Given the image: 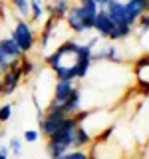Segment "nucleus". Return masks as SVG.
<instances>
[{
    "label": "nucleus",
    "mask_w": 149,
    "mask_h": 159,
    "mask_svg": "<svg viewBox=\"0 0 149 159\" xmlns=\"http://www.w3.org/2000/svg\"><path fill=\"white\" fill-rule=\"evenodd\" d=\"M64 117H66V116H62L60 111H44L42 119L38 121V131H40V135H44L46 139H48L50 135H54V133L60 129V125H62Z\"/></svg>",
    "instance_id": "7ed1b4c3"
},
{
    "label": "nucleus",
    "mask_w": 149,
    "mask_h": 159,
    "mask_svg": "<svg viewBox=\"0 0 149 159\" xmlns=\"http://www.w3.org/2000/svg\"><path fill=\"white\" fill-rule=\"evenodd\" d=\"M0 98H2V80H0Z\"/></svg>",
    "instance_id": "aec40b11"
},
{
    "label": "nucleus",
    "mask_w": 149,
    "mask_h": 159,
    "mask_svg": "<svg viewBox=\"0 0 149 159\" xmlns=\"http://www.w3.org/2000/svg\"><path fill=\"white\" fill-rule=\"evenodd\" d=\"M113 28H115V24L111 22V18L107 16L106 10H97L96 24H93V32H96V36H99L102 40H107L109 34L113 32Z\"/></svg>",
    "instance_id": "0eeeda50"
},
{
    "label": "nucleus",
    "mask_w": 149,
    "mask_h": 159,
    "mask_svg": "<svg viewBox=\"0 0 149 159\" xmlns=\"http://www.w3.org/2000/svg\"><path fill=\"white\" fill-rule=\"evenodd\" d=\"M30 2H42L44 4V0H30Z\"/></svg>",
    "instance_id": "412c9836"
},
{
    "label": "nucleus",
    "mask_w": 149,
    "mask_h": 159,
    "mask_svg": "<svg viewBox=\"0 0 149 159\" xmlns=\"http://www.w3.org/2000/svg\"><path fill=\"white\" fill-rule=\"evenodd\" d=\"M0 78H2V68H0Z\"/></svg>",
    "instance_id": "4be33fe9"
},
{
    "label": "nucleus",
    "mask_w": 149,
    "mask_h": 159,
    "mask_svg": "<svg viewBox=\"0 0 149 159\" xmlns=\"http://www.w3.org/2000/svg\"><path fill=\"white\" fill-rule=\"evenodd\" d=\"M40 137H42V135H40L38 129H26V131L22 133V139H24L26 143H38Z\"/></svg>",
    "instance_id": "f3484780"
},
{
    "label": "nucleus",
    "mask_w": 149,
    "mask_h": 159,
    "mask_svg": "<svg viewBox=\"0 0 149 159\" xmlns=\"http://www.w3.org/2000/svg\"><path fill=\"white\" fill-rule=\"evenodd\" d=\"M20 80H22V72L20 66L16 68H8L2 74V96H12L20 86Z\"/></svg>",
    "instance_id": "20e7f679"
},
{
    "label": "nucleus",
    "mask_w": 149,
    "mask_h": 159,
    "mask_svg": "<svg viewBox=\"0 0 149 159\" xmlns=\"http://www.w3.org/2000/svg\"><path fill=\"white\" fill-rule=\"evenodd\" d=\"M0 80H2V78H0Z\"/></svg>",
    "instance_id": "b1692460"
},
{
    "label": "nucleus",
    "mask_w": 149,
    "mask_h": 159,
    "mask_svg": "<svg viewBox=\"0 0 149 159\" xmlns=\"http://www.w3.org/2000/svg\"><path fill=\"white\" fill-rule=\"evenodd\" d=\"M8 64H10V58L2 52V50H0V68H2V74L8 70Z\"/></svg>",
    "instance_id": "a211bd4d"
},
{
    "label": "nucleus",
    "mask_w": 149,
    "mask_h": 159,
    "mask_svg": "<svg viewBox=\"0 0 149 159\" xmlns=\"http://www.w3.org/2000/svg\"><path fill=\"white\" fill-rule=\"evenodd\" d=\"M133 36V28L131 26H127V24H125V26H115V28H113V32L111 34H109V42H123V40H127V38H131Z\"/></svg>",
    "instance_id": "f8f14e48"
},
{
    "label": "nucleus",
    "mask_w": 149,
    "mask_h": 159,
    "mask_svg": "<svg viewBox=\"0 0 149 159\" xmlns=\"http://www.w3.org/2000/svg\"><path fill=\"white\" fill-rule=\"evenodd\" d=\"M107 12V16L111 18V22L115 24V26H125L127 24V14H125V4L121 2V0H109L107 6L102 8ZM129 26V24H127Z\"/></svg>",
    "instance_id": "423d86ee"
},
{
    "label": "nucleus",
    "mask_w": 149,
    "mask_h": 159,
    "mask_svg": "<svg viewBox=\"0 0 149 159\" xmlns=\"http://www.w3.org/2000/svg\"><path fill=\"white\" fill-rule=\"evenodd\" d=\"M0 50H2L6 56L12 60V58H20L22 56V52H20L18 44L12 40V36H6V38H0Z\"/></svg>",
    "instance_id": "9b49d317"
},
{
    "label": "nucleus",
    "mask_w": 149,
    "mask_h": 159,
    "mask_svg": "<svg viewBox=\"0 0 149 159\" xmlns=\"http://www.w3.org/2000/svg\"><path fill=\"white\" fill-rule=\"evenodd\" d=\"M10 36L12 40L18 44L20 52L22 54H30L36 46V40H38V34H34V26L28 22L26 18H14V26L10 30Z\"/></svg>",
    "instance_id": "f257e3e1"
},
{
    "label": "nucleus",
    "mask_w": 149,
    "mask_h": 159,
    "mask_svg": "<svg viewBox=\"0 0 149 159\" xmlns=\"http://www.w3.org/2000/svg\"><path fill=\"white\" fill-rule=\"evenodd\" d=\"M92 46L86 42V44H79V50L76 54V64H74V68H76V76H78V82H84V80L88 78L89 70H92L93 62H92Z\"/></svg>",
    "instance_id": "f03ea898"
},
{
    "label": "nucleus",
    "mask_w": 149,
    "mask_h": 159,
    "mask_svg": "<svg viewBox=\"0 0 149 159\" xmlns=\"http://www.w3.org/2000/svg\"><path fill=\"white\" fill-rule=\"evenodd\" d=\"M92 141H93L92 133H89L84 125H78L74 129V135H72V147L74 149H88L92 145Z\"/></svg>",
    "instance_id": "9d476101"
},
{
    "label": "nucleus",
    "mask_w": 149,
    "mask_h": 159,
    "mask_svg": "<svg viewBox=\"0 0 149 159\" xmlns=\"http://www.w3.org/2000/svg\"><path fill=\"white\" fill-rule=\"evenodd\" d=\"M70 6H72V2H70V0H50L48 6H44V12H48L50 16H54L56 20L62 22L64 16L68 14Z\"/></svg>",
    "instance_id": "1a4fd4ad"
},
{
    "label": "nucleus",
    "mask_w": 149,
    "mask_h": 159,
    "mask_svg": "<svg viewBox=\"0 0 149 159\" xmlns=\"http://www.w3.org/2000/svg\"><path fill=\"white\" fill-rule=\"evenodd\" d=\"M89 159H93V157H92V155H89Z\"/></svg>",
    "instance_id": "5701e85b"
},
{
    "label": "nucleus",
    "mask_w": 149,
    "mask_h": 159,
    "mask_svg": "<svg viewBox=\"0 0 149 159\" xmlns=\"http://www.w3.org/2000/svg\"><path fill=\"white\" fill-rule=\"evenodd\" d=\"M10 6L18 18H30V0H10Z\"/></svg>",
    "instance_id": "ddd939ff"
},
{
    "label": "nucleus",
    "mask_w": 149,
    "mask_h": 159,
    "mask_svg": "<svg viewBox=\"0 0 149 159\" xmlns=\"http://www.w3.org/2000/svg\"><path fill=\"white\" fill-rule=\"evenodd\" d=\"M64 22H66V26L70 32H74L76 36H82V34H86V30H84V22H82V16H79V10H78V4H72L68 10V14L64 16Z\"/></svg>",
    "instance_id": "6e6552de"
},
{
    "label": "nucleus",
    "mask_w": 149,
    "mask_h": 159,
    "mask_svg": "<svg viewBox=\"0 0 149 159\" xmlns=\"http://www.w3.org/2000/svg\"><path fill=\"white\" fill-rule=\"evenodd\" d=\"M8 149H10V153H12V157H16V159L22 157L24 149H22V141H20V137H10Z\"/></svg>",
    "instance_id": "2eb2a0df"
},
{
    "label": "nucleus",
    "mask_w": 149,
    "mask_h": 159,
    "mask_svg": "<svg viewBox=\"0 0 149 159\" xmlns=\"http://www.w3.org/2000/svg\"><path fill=\"white\" fill-rule=\"evenodd\" d=\"M93 2H96V4H97V8L102 10V8H106V6H107V2H109V0H93Z\"/></svg>",
    "instance_id": "6ab92c4d"
},
{
    "label": "nucleus",
    "mask_w": 149,
    "mask_h": 159,
    "mask_svg": "<svg viewBox=\"0 0 149 159\" xmlns=\"http://www.w3.org/2000/svg\"><path fill=\"white\" fill-rule=\"evenodd\" d=\"M12 103H4V106H0V125H4V123L10 121V117H12Z\"/></svg>",
    "instance_id": "dca6fc26"
},
{
    "label": "nucleus",
    "mask_w": 149,
    "mask_h": 159,
    "mask_svg": "<svg viewBox=\"0 0 149 159\" xmlns=\"http://www.w3.org/2000/svg\"><path fill=\"white\" fill-rule=\"evenodd\" d=\"M62 116H76L78 111H82V86H79V82H78V86L74 88V92L70 93V98L66 99V103H64L62 107L58 109Z\"/></svg>",
    "instance_id": "39448f33"
},
{
    "label": "nucleus",
    "mask_w": 149,
    "mask_h": 159,
    "mask_svg": "<svg viewBox=\"0 0 149 159\" xmlns=\"http://www.w3.org/2000/svg\"><path fill=\"white\" fill-rule=\"evenodd\" d=\"M58 159H89V147L88 149H72V151L64 153Z\"/></svg>",
    "instance_id": "4468645a"
}]
</instances>
